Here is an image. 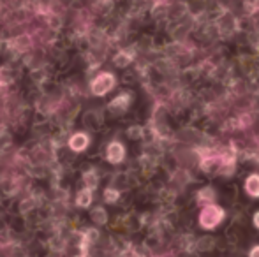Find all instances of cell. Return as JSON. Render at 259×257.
Segmentation results:
<instances>
[{
    "instance_id": "cell-1",
    "label": "cell",
    "mask_w": 259,
    "mask_h": 257,
    "mask_svg": "<svg viewBox=\"0 0 259 257\" xmlns=\"http://www.w3.org/2000/svg\"><path fill=\"white\" fill-rule=\"evenodd\" d=\"M224 210L217 204H205V208L199 213V226L203 229H213L224 220Z\"/></svg>"
},
{
    "instance_id": "cell-2",
    "label": "cell",
    "mask_w": 259,
    "mask_h": 257,
    "mask_svg": "<svg viewBox=\"0 0 259 257\" xmlns=\"http://www.w3.org/2000/svg\"><path fill=\"white\" fill-rule=\"evenodd\" d=\"M113 86H115V76L111 72H103L92 81V93L94 95H106Z\"/></svg>"
},
{
    "instance_id": "cell-3",
    "label": "cell",
    "mask_w": 259,
    "mask_h": 257,
    "mask_svg": "<svg viewBox=\"0 0 259 257\" xmlns=\"http://www.w3.org/2000/svg\"><path fill=\"white\" fill-rule=\"evenodd\" d=\"M106 157L111 164H118V162L123 161L125 157V148H123L122 143L118 141H113V143L108 144V150H106Z\"/></svg>"
},
{
    "instance_id": "cell-4",
    "label": "cell",
    "mask_w": 259,
    "mask_h": 257,
    "mask_svg": "<svg viewBox=\"0 0 259 257\" xmlns=\"http://www.w3.org/2000/svg\"><path fill=\"white\" fill-rule=\"evenodd\" d=\"M69 146H71L74 151H83L87 146H89V136H87V134H81V132L74 134V136L69 139Z\"/></svg>"
},
{
    "instance_id": "cell-5",
    "label": "cell",
    "mask_w": 259,
    "mask_h": 257,
    "mask_svg": "<svg viewBox=\"0 0 259 257\" xmlns=\"http://www.w3.org/2000/svg\"><path fill=\"white\" fill-rule=\"evenodd\" d=\"M129 104H131V95H129V93H122V95H118L116 99L111 100V104H109V110L120 113V111H125L127 108H129Z\"/></svg>"
},
{
    "instance_id": "cell-6",
    "label": "cell",
    "mask_w": 259,
    "mask_h": 257,
    "mask_svg": "<svg viewBox=\"0 0 259 257\" xmlns=\"http://www.w3.org/2000/svg\"><path fill=\"white\" fill-rule=\"evenodd\" d=\"M245 192L250 197H259V175H250L245 180Z\"/></svg>"
},
{
    "instance_id": "cell-7",
    "label": "cell",
    "mask_w": 259,
    "mask_h": 257,
    "mask_svg": "<svg viewBox=\"0 0 259 257\" xmlns=\"http://www.w3.org/2000/svg\"><path fill=\"white\" fill-rule=\"evenodd\" d=\"M198 199H199V202H203V204H211L213 199H215L213 189H211V187H205V189H201L198 192Z\"/></svg>"
},
{
    "instance_id": "cell-8",
    "label": "cell",
    "mask_w": 259,
    "mask_h": 257,
    "mask_svg": "<svg viewBox=\"0 0 259 257\" xmlns=\"http://www.w3.org/2000/svg\"><path fill=\"white\" fill-rule=\"evenodd\" d=\"M76 202H78V206H81V208H87V206L92 202V189H83L81 192L78 194V199H76Z\"/></svg>"
},
{
    "instance_id": "cell-9",
    "label": "cell",
    "mask_w": 259,
    "mask_h": 257,
    "mask_svg": "<svg viewBox=\"0 0 259 257\" xmlns=\"http://www.w3.org/2000/svg\"><path fill=\"white\" fill-rule=\"evenodd\" d=\"M120 197V194H118V190H115V189H106V192H104V199L108 202H116V199Z\"/></svg>"
},
{
    "instance_id": "cell-10",
    "label": "cell",
    "mask_w": 259,
    "mask_h": 257,
    "mask_svg": "<svg viewBox=\"0 0 259 257\" xmlns=\"http://www.w3.org/2000/svg\"><path fill=\"white\" fill-rule=\"evenodd\" d=\"M85 183H87V187H89V189H94V187L97 185L96 175H94V173H87V175H85Z\"/></svg>"
},
{
    "instance_id": "cell-11",
    "label": "cell",
    "mask_w": 259,
    "mask_h": 257,
    "mask_svg": "<svg viewBox=\"0 0 259 257\" xmlns=\"http://www.w3.org/2000/svg\"><path fill=\"white\" fill-rule=\"evenodd\" d=\"M129 60H131V57L127 55V53H120V55L115 59V62H116V65H120V67H123V65L129 64Z\"/></svg>"
},
{
    "instance_id": "cell-12",
    "label": "cell",
    "mask_w": 259,
    "mask_h": 257,
    "mask_svg": "<svg viewBox=\"0 0 259 257\" xmlns=\"http://www.w3.org/2000/svg\"><path fill=\"white\" fill-rule=\"evenodd\" d=\"M94 219L97 220V222H101V224H104L106 222V213H104V210H96L94 212Z\"/></svg>"
},
{
    "instance_id": "cell-13",
    "label": "cell",
    "mask_w": 259,
    "mask_h": 257,
    "mask_svg": "<svg viewBox=\"0 0 259 257\" xmlns=\"http://www.w3.org/2000/svg\"><path fill=\"white\" fill-rule=\"evenodd\" d=\"M249 257H259V245H256V247L249 252Z\"/></svg>"
},
{
    "instance_id": "cell-14",
    "label": "cell",
    "mask_w": 259,
    "mask_h": 257,
    "mask_svg": "<svg viewBox=\"0 0 259 257\" xmlns=\"http://www.w3.org/2000/svg\"><path fill=\"white\" fill-rule=\"evenodd\" d=\"M254 226H256L257 229H259V212L254 213Z\"/></svg>"
}]
</instances>
